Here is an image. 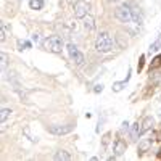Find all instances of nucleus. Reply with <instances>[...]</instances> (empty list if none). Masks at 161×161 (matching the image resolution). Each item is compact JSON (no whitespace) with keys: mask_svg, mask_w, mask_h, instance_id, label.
<instances>
[{"mask_svg":"<svg viewBox=\"0 0 161 161\" xmlns=\"http://www.w3.org/2000/svg\"><path fill=\"white\" fill-rule=\"evenodd\" d=\"M84 28H86V29H87L89 32L95 29V19H93V16L87 15V16L84 18Z\"/></svg>","mask_w":161,"mask_h":161,"instance_id":"nucleus-10","label":"nucleus"},{"mask_svg":"<svg viewBox=\"0 0 161 161\" xmlns=\"http://www.w3.org/2000/svg\"><path fill=\"white\" fill-rule=\"evenodd\" d=\"M10 114H11V110H10V108H2V114H0V121H2V124L8 119Z\"/></svg>","mask_w":161,"mask_h":161,"instance_id":"nucleus-14","label":"nucleus"},{"mask_svg":"<svg viewBox=\"0 0 161 161\" xmlns=\"http://www.w3.org/2000/svg\"><path fill=\"white\" fill-rule=\"evenodd\" d=\"M89 10H90V5L86 0H77L74 3V16L79 18V19H84L89 15Z\"/></svg>","mask_w":161,"mask_h":161,"instance_id":"nucleus-4","label":"nucleus"},{"mask_svg":"<svg viewBox=\"0 0 161 161\" xmlns=\"http://www.w3.org/2000/svg\"><path fill=\"white\" fill-rule=\"evenodd\" d=\"M153 143V137H148V139H143L140 143H139V148H137V153L139 155H143L145 152L150 150V147Z\"/></svg>","mask_w":161,"mask_h":161,"instance_id":"nucleus-8","label":"nucleus"},{"mask_svg":"<svg viewBox=\"0 0 161 161\" xmlns=\"http://www.w3.org/2000/svg\"><path fill=\"white\" fill-rule=\"evenodd\" d=\"M66 50H68V55H69V58H71V60H73V61H74L77 66H80V64L84 63V55L79 52V48H77L74 44H68V45H66Z\"/></svg>","mask_w":161,"mask_h":161,"instance_id":"nucleus-5","label":"nucleus"},{"mask_svg":"<svg viewBox=\"0 0 161 161\" xmlns=\"http://www.w3.org/2000/svg\"><path fill=\"white\" fill-rule=\"evenodd\" d=\"M118 42H119V47H126L127 45V39L124 40V34H118Z\"/></svg>","mask_w":161,"mask_h":161,"instance_id":"nucleus-20","label":"nucleus"},{"mask_svg":"<svg viewBox=\"0 0 161 161\" xmlns=\"http://www.w3.org/2000/svg\"><path fill=\"white\" fill-rule=\"evenodd\" d=\"M159 47H161V34H158V39L150 45V52H156Z\"/></svg>","mask_w":161,"mask_h":161,"instance_id":"nucleus-15","label":"nucleus"},{"mask_svg":"<svg viewBox=\"0 0 161 161\" xmlns=\"http://www.w3.org/2000/svg\"><path fill=\"white\" fill-rule=\"evenodd\" d=\"M95 48L100 53H108L113 48V39L108 32H100L95 39Z\"/></svg>","mask_w":161,"mask_h":161,"instance_id":"nucleus-2","label":"nucleus"},{"mask_svg":"<svg viewBox=\"0 0 161 161\" xmlns=\"http://www.w3.org/2000/svg\"><path fill=\"white\" fill-rule=\"evenodd\" d=\"M121 126H123V127H121L123 130H127V129H129V123H127V121H124V123L121 124Z\"/></svg>","mask_w":161,"mask_h":161,"instance_id":"nucleus-23","label":"nucleus"},{"mask_svg":"<svg viewBox=\"0 0 161 161\" xmlns=\"http://www.w3.org/2000/svg\"><path fill=\"white\" fill-rule=\"evenodd\" d=\"M74 129L73 124H55V126H50L48 130L53 134V136H66Z\"/></svg>","mask_w":161,"mask_h":161,"instance_id":"nucleus-6","label":"nucleus"},{"mask_svg":"<svg viewBox=\"0 0 161 161\" xmlns=\"http://www.w3.org/2000/svg\"><path fill=\"white\" fill-rule=\"evenodd\" d=\"M32 40H34V42H37V40H39V34H34L32 36Z\"/></svg>","mask_w":161,"mask_h":161,"instance_id":"nucleus-24","label":"nucleus"},{"mask_svg":"<svg viewBox=\"0 0 161 161\" xmlns=\"http://www.w3.org/2000/svg\"><path fill=\"white\" fill-rule=\"evenodd\" d=\"M143 60H145V55L140 57V61H139V71H142V68H143Z\"/></svg>","mask_w":161,"mask_h":161,"instance_id":"nucleus-22","label":"nucleus"},{"mask_svg":"<svg viewBox=\"0 0 161 161\" xmlns=\"http://www.w3.org/2000/svg\"><path fill=\"white\" fill-rule=\"evenodd\" d=\"M126 148H127L126 142H124L123 139H116V142H114V147H113L114 156H123V155H124V152H126Z\"/></svg>","mask_w":161,"mask_h":161,"instance_id":"nucleus-7","label":"nucleus"},{"mask_svg":"<svg viewBox=\"0 0 161 161\" xmlns=\"http://www.w3.org/2000/svg\"><path fill=\"white\" fill-rule=\"evenodd\" d=\"M29 7H31L32 10H42L44 0H29Z\"/></svg>","mask_w":161,"mask_h":161,"instance_id":"nucleus-12","label":"nucleus"},{"mask_svg":"<svg viewBox=\"0 0 161 161\" xmlns=\"http://www.w3.org/2000/svg\"><path fill=\"white\" fill-rule=\"evenodd\" d=\"M153 124H155V119H153L152 116H147V118L143 119V123L140 124V134H145L147 130H150V129L153 127Z\"/></svg>","mask_w":161,"mask_h":161,"instance_id":"nucleus-9","label":"nucleus"},{"mask_svg":"<svg viewBox=\"0 0 161 161\" xmlns=\"http://www.w3.org/2000/svg\"><path fill=\"white\" fill-rule=\"evenodd\" d=\"M159 66H161V55H158V57L153 58V61L150 64V69H156V68H159Z\"/></svg>","mask_w":161,"mask_h":161,"instance_id":"nucleus-16","label":"nucleus"},{"mask_svg":"<svg viewBox=\"0 0 161 161\" xmlns=\"http://www.w3.org/2000/svg\"><path fill=\"white\" fill-rule=\"evenodd\" d=\"M102 90H103V86L102 84H97L95 87H93V92H95V93H100Z\"/></svg>","mask_w":161,"mask_h":161,"instance_id":"nucleus-21","label":"nucleus"},{"mask_svg":"<svg viewBox=\"0 0 161 161\" xmlns=\"http://www.w3.org/2000/svg\"><path fill=\"white\" fill-rule=\"evenodd\" d=\"M42 47L52 53H61L63 50V40L60 36H48L42 40Z\"/></svg>","mask_w":161,"mask_h":161,"instance_id":"nucleus-3","label":"nucleus"},{"mask_svg":"<svg viewBox=\"0 0 161 161\" xmlns=\"http://www.w3.org/2000/svg\"><path fill=\"white\" fill-rule=\"evenodd\" d=\"M126 82H127V80H121V82H114V84H113V90H114V92H121V90L124 89Z\"/></svg>","mask_w":161,"mask_h":161,"instance_id":"nucleus-17","label":"nucleus"},{"mask_svg":"<svg viewBox=\"0 0 161 161\" xmlns=\"http://www.w3.org/2000/svg\"><path fill=\"white\" fill-rule=\"evenodd\" d=\"M114 15L116 18L121 21V23H124V24H132L134 21V13H132V3L127 2V3H123V5H119L114 11Z\"/></svg>","mask_w":161,"mask_h":161,"instance_id":"nucleus-1","label":"nucleus"},{"mask_svg":"<svg viewBox=\"0 0 161 161\" xmlns=\"http://www.w3.org/2000/svg\"><path fill=\"white\" fill-rule=\"evenodd\" d=\"M139 126H140V124L136 123V124H134V127H132V137H134V139H137V136L140 134V127H139Z\"/></svg>","mask_w":161,"mask_h":161,"instance_id":"nucleus-19","label":"nucleus"},{"mask_svg":"<svg viewBox=\"0 0 161 161\" xmlns=\"http://www.w3.org/2000/svg\"><path fill=\"white\" fill-rule=\"evenodd\" d=\"M110 2H118V0H110Z\"/></svg>","mask_w":161,"mask_h":161,"instance_id":"nucleus-25","label":"nucleus"},{"mask_svg":"<svg viewBox=\"0 0 161 161\" xmlns=\"http://www.w3.org/2000/svg\"><path fill=\"white\" fill-rule=\"evenodd\" d=\"M7 36H8V28H7V24L5 23H2V28H0V40H3L7 39Z\"/></svg>","mask_w":161,"mask_h":161,"instance_id":"nucleus-13","label":"nucleus"},{"mask_svg":"<svg viewBox=\"0 0 161 161\" xmlns=\"http://www.w3.org/2000/svg\"><path fill=\"white\" fill-rule=\"evenodd\" d=\"M0 60H2V63H0V64H2V73L5 74V69H7V61H8L7 53H3V52H2V55H0Z\"/></svg>","mask_w":161,"mask_h":161,"instance_id":"nucleus-18","label":"nucleus"},{"mask_svg":"<svg viewBox=\"0 0 161 161\" xmlns=\"http://www.w3.org/2000/svg\"><path fill=\"white\" fill-rule=\"evenodd\" d=\"M55 159H57V161H69V159H71V155H69L68 152H64V150H60V152H57Z\"/></svg>","mask_w":161,"mask_h":161,"instance_id":"nucleus-11","label":"nucleus"}]
</instances>
